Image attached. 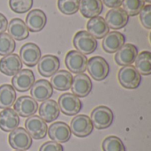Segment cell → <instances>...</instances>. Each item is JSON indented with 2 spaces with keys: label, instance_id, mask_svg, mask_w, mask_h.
<instances>
[{
  "label": "cell",
  "instance_id": "6da1fadb",
  "mask_svg": "<svg viewBox=\"0 0 151 151\" xmlns=\"http://www.w3.org/2000/svg\"><path fill=\"white\" fill-rule=\"evenodd\" d=\"M73 43L76 50L84 55H88L95 52L98 44L96 39L85 30H81L75 34Z\"/></svg>",
  "mask_w": 151,
  "mask_h": 151
},
{
  "label": "cell",
  "instance_id": "7a4b0ae2",
  "mask_svg": "<svg viewBox=\"0 0 151 151\" xmlns=\"http://www.w3.org/2000/svg\"><path fill=\"white\" fill-rule=\"evenodd\" d=\"M87 69L89 75L97 81L105 80L110 73V65L108 62L100 56L92 57L88 60Z\"/></svg>",
  "mask_w": 151,
  "mask_h": 151
},
{
  "label": "cell",
  "instance_id": "3957f363",
  "mask_svg": "<svg viewBox=\"0 0 151 151\" xmlns=\"http://www.w3.org/2000/svg\"><path fill=\"white\" fill-rule=\"evenodd\" d=\"M119 84L127 89H135L142 82V75L133 65L123 66L118 73Z\"/></svg>",
  "mask_w": 151,
  "mask_h": 151
},
{
  "label": "cell",
  "instance_id": "277c9868",
  "mask_svg": "<svg viewBox=\"0 0 151 151\" xmlns=\"http://www.w3.org/2000/svg\"><path fill=\"white\" fill-rule=\"evenodd\" d=\"M90 119L94 127L96 129H106L111 126L114 119V114L109 107L100 105L92 111Z\"/></svg>",
  "mask_w": 151,
  "mask_h": 151
},
{
  "label": "cell",
  "instance_id": "5b68a950",
  "mask_svg": "<svg viewBox=\"0 0 151 151\" xmlns=\"http://www.w3.org/2000/svg\"><path fill=\"white\" fill-rule=\"evenodd\" d=\"M58 107L60 111L67 116H73L78 114L81 108L82 103L80 97L73 93H64L58 98Z\"/></svg>",
  "mask_w": 151,
  "mask_h": 151
},
{
  "label": "cell",
  "instance_id": "8992f818",
  "mask_svg": "<svg viewBox=\"0 0 151 151\" xmlns=\"http://www.w3.org/2000/svg\"><path fill=\"white\" fill-rule=\"evenodd\" d=\"M8 142L13 150L22 151L29 150L33 143L31 136L23 127H17L12 131L9 134Z\"/></svg>",
  "mask_w": 151,
  "mask_h": 151
},
{
  "label": "cell",
  "instance_id": "52a82bcc",
  "mask_svg": "<svg viewBox=\"0 0 151 151\" xmlns=\"http://www.w3.org/2000/svg\"><path fill=\"white\" fill-rule=\"evenodd\" d=\"M70 129L72 134L80 138L90 135L94 130V126L90 118L87 115H77L71 120Z\"/></svg>",
  "mask_w": 151,
  "mask_h": 151
},
{
  "label": "cell",
  "instance_id": "ba28073f",
  "mask_svg": "<svg viewBox=\"0 0 151 151\" xmlns=\"http://www.w3.org/2000/svg\"><path fill=\"white\" fill-rule=\"evenodd\" d=\"M65 64L70 72L76 74L83 73L87 70L88 58L77 50H70L65 56Z\"/></svg>",
  "mask_w": 151,
  "mask_h": 151
},
{
  "label": "cell",
  "instance_id": "9c48e42d",
  "mask_svg": "<svg viewBox=\"0 0 151 151\" xmlns=\"http://www.w3.org/2000/svg\"><path fill=\"white\" fill-rule=\"evenodd\" d=\"M25 128L31 138L35 140H42L46 137L48 127L46 122L39 116L33 115L28 117L25 121Z\"/></svg>",
  "mask_w": 151,
  "mask_h": 151
},
{
  "label": "cell",
  "instance_id": "30bf717a",
  "mask_svg": "<svg viewBox=\"0 0 151 151\" xmlns=\"http://www.w3.org/2000/svg\"><path fill=\"white\" fill-rule=\"evenodd\" d=\"M41 50L38 45L33 42L24 44L19 50V58L25 65L33 67L37 65L41 58Z\"/></svg>",
  "mask_w": 151,
  "mask_h": 151
},
{
  "label": "cell",
  "instance_id": "8fae6325",
  "mask_svg": "<svg viewBox=\"0 0 151 151\" xmlns=\"http://www.w3.org/2000/svg\"><path fill=\"white\" fill-rule=\"evenodd\" d=\"M13 110L19 116L28 118L36 113L38 110V104L31 96H22L15 100L13 104Z\"/></svg>",
  "mask_w": 151,
  "mask_h": 151
},
{
  "label": "cell",
  "instance_id": "7c38bea8",
  "mask_svg": "<svg viewBox=\"0 0 151 151\" xmlns=\"http://www.w3.org/2000/svg\"><path fill=\"white\" fill-rule=\"evenodd\" d=\"M35 83V74L29 69H21L13 75L12 79V86L18 92H27L30 90Z\"/></svg>",
  "mask_w": 151,
  "mask_h": 151
},
{
  "label": "cell",
  "instance_id": "4fadbf2b",
  "mask_svg": "<svg viewBox=\"0 0 151 151\" xmlns=\"http://www.w3.org/2000/svg\"><path fill=\"white\" fill-rule=\"evenodd\" d=\"M104 20L109 28L118 30L127 26L129 20V16L120 7L112 8L106 13Z\"/></svg>",
  "mask_w": 151,
  "mask_h": 151
},
{
  "label": "cell",
  "instance_id": "5bb4252c",
  "mask_svg": "<svg viewBox=\"0 0 151 151\" xmlns=\"http://www.w3.org/2000/svg\"><path fill=\"white\" fill-rule=\"evenodd\" d=\"M93 88L92 81L90 78L85 73L77 74L73 78V82L71 89L73 95L78 97H86L88 96Z\"/></svg>",
  "mask_w": 151,
  "mask_h": 151
},
{
  "label": "cell",
  "instance_id": "9a60e30c",
  "mask_svg": "<svg viewBox=\"0 0 151 151\" xmlns=\"http://www.w3.org/2000/svg\"><path fill=\"white\" fill-rule=\"evenodd\" d=\"M50 138L58 143H65L71 139L72 132L70 127L65 122H55L48 128Z\"/></svg>",
  "mask_w": 151,
  "mask_h": 151
},
{
  "label": "cell",
  "instance_id": "2e32d148",
  "mask_svg": "<svg viewBox=\"0 0 151 151\" xmlns=\"http://www.w3.org/2000/svg\"><path fill=\"white\" fill-rule=\"evenodd\" d=\"M38 65V72L43 77H51L57 73L60 67V61L57 56L54 55H44L41 57Z\"/></svg>",
  "mask_w": 151,
  "mask_h": 151
},
{
  "label": "cell",
  "instance_id": "e0dca14e",
  "mask_svg": "<svg viewBox=\"0 0 151 151\" xmlns=\"http://www.w3.org/2000/svg\"><path fill=\"white\" fill-rule=\"evenodd\" d=\"M22 62L19 55L12 53L0 59V72L7 76H13L22 69Z\"/></svg>",
  "mask_w": 151,
  "mask_h": 151
},
{
  "label": "cell",
  "instance_id": "ac0fdd59",
  "mask_svg": "<svg viewBox=\"0 0 151 151\" xmlns=\"http://www.w3.org/2000/svg\"><path fill=\"white\" fill-rule=\"evenodd\" d=\"M30 94L36 102H44L52 96L53 88L47 80H38L31 87Z\"/></svg>",
  "mask_w": 151,
  "mask_h": 151
},
{
  "label": "cell",
  "instance_id": "d6986e66",
  "mask_svg": "<svg viewBox=\"0 0 151 151\" xmlns=\"http://www.w3.org/2000/svg\"><path fill=\"white\" fill-rule=\"evenodd\" d=\"M138 55V49L132 43L124 44L117 52L114 57L116 63L121 66L131 65Z\"/></svg>",
  "mask_w": 151,
  "mask_h": 151
},
{
  "label": "cell",
  "instance_id": "ffe728a7",
  "mask_svg": "<svg viewBox=\"0 0 151 151\" xmlns=\"http://www.w3.org/2000/svg\"><path fill=\"white\" fill-rule=\"evenodd\" d=\"M25 23L29 31L34 33L40 32L44 28L47 23V16L43 11L34 9L27 13Z\"/></svg>",
  "mask_w": 151,
  "mask_h": 151
},
{
  "label": "cell",
  "instance_id": "44dd1931",
  "mask_svg": "<svg viewBox=\"0 0 151 151\" xmlns=\"http://www.w3.org/2000/svg\"><path fill=\"white\" fill-rule=\"evenodd\" d=\"M126 37L125 35L118 31L109 32L103 40V49L107 53H115L117 52L124 44Z\"/></svg>",
  "mask_w": 151,
  "mask_h": 151
},
{
  "label": "cell",
  "instance_id": "7402d4cb",
  "mask_svg": "<svg viewBox=\"0 0 151 151\" xmlns=\"http://www.w3.org/2000/svg\"><path fill=\"white\" fill-rule=\"evenodd\" d=\"M19 125V116L11 108L4 109L0 112V129L4 132H12Z\"/></svg>",
  "mask_w": 151,
  "mask_h": 151
},
{
  "label": "cell",
  "instance_id": "603a6c76",
  "mask_svg": "<svg viewBox=\"0 0 151 151\" xmlns=\"http://www.w3.org/2000/svg\"><path fill=\"white\" fill-rule=\"evenodd\" d=\"M87 31L96 39H102L109 33L110 28L103 17L96 16L88 21Z\"/></svg>",
  "mask_w": 151,
  "mask_h": 151
},
{
  "label": "cell",
  "instance_id": "cb8c5ba5",
  "mask_svg": "<svg viewBox=\"0 0 151 151\" xmlns=\"http://www.w3.org/2000/svg\"><path fill=\"white\" fill-rule=\"evenodd\" d=\"M60 114L58 104L52 99H48L39 107V117L42 119L46 123H50L56 120Z\"/></svg>",
  "mask_w": 151,
  "mask_h": 151
},
{
  "label": "cell",
  "instance_id": "d4e9b609",
  "mask_svg": "<svg viewBox=\"0 0 151 151\" xmlns=\"http://www.w3.org/2000/svg\"><path fill=\"white\" fill-rule=\"evenodd\" d=\"M8 34L17 41H22L29 36V30L26 23L19 18H14L10 20L7 26Z\"/></svg>",
  "mask_w": 151,
  "mask_h": 151
},
{
  "label": "cell",
  "instance_id": "484cf974",
  "mask_svg": "<svg viewBox=\"0 0 151 151\" xmlns=\"http://www.w3.org/2000/svg\"><path fill=\"white\" fill-rule=\"evenodd\" d=\"M73 75L70 72L60 70L55 73L50 78V84L52 88L58 91H66L71 88L73 82Z\"/></svg>",
  "mask_w": 151,
  "mask_h": 151
},
{
  "label": "cell",
  "instance_id": "4316f807",
  "mask_svg": "<svg viewBox=\"0 0 151 151\" xmlns=\"http://www.w3.org/2000/svg\"><path fill=\"white\" fill-rule=\"evenodd\" d=\"M79 10L83 17L91 19L102 13L104 4L102 0H81Z\"/></svg>",
  "mask_w": 151,
  "mask_h": 151
},
{
  "label": "cell",
  "instance_id": "83f0119b",
  "mask_svg": "<svg viewBox=\"0 0 151 151\" xmlns=\"http://www.w3.org/2000/svg\"><path fill=\"white\" fill-rule=\"evenodd\" d=\"M135 69L141 75L149 76L151 74V52L149 50L142 51L137 55L135 60Z\"/></svg>",
  "mask_w": 151,
  "mask_h": 151
},
{
  "label": "cell",
  "instance_id": "f1b7e54d",
  "mask_svg": "<svg viewBox=\"0 0 151 151\" xmlns=\"http://www.w3.org/2000/svg\"><path fill=\"white\" fill-rule=\"evenodd\" d=\"M16 100V90L10 84L0 86V109H8Z\"/></svg>",
  "mask_w": 151,
  "mask_h": 151
},
{
  "label": "cell",
  "instance_id": "f546056e",
  "mask_svg": "<svg viewBox=\"0 0 151 151\" xmlns=\"http://www.w3.org/2000/svg\"><path fill=\"white\" fill-rule=\"evenodd\" d=\"M16 48L14 39L7 33L0 34V56L12 54Z\"/></svg>",
  "mask_w": 151,
  "mask_h": 151
},
{
  "label": "cell",
  "instance_id": "4dcf8cb0",
  "mask_svg": "<svg viewBox=\"0 0 151 151\" xmlns=\"http://www.w3.org/2000/svg\"><path fill=\"white\" fill-rule=\"evenodd\" d=\"M103 151H126V147L120 138L111 135L106 137L102 144Z\"/></svg>",
  "mask_w": 151,
  "mask_h": 151
},
{
  "label": "cell",
  "instance_id": "1f68e13d",
  "mask_svg": "<svg viewBox=\"0 0 151 151\" xmlns=\"http://www.w3.org/2000/svg\"><path fill=\"white\" fill-rule=\"evenodd\" d=\"M81 0H58V8L65 15H73L79 11Z\"/></svg>",
  "mask_w": 151,
  "mask_h": 151
},
{
  "label": "cell",
  "instance_id": "d6a6232c",
  "mask_svg": "<svg viewBox=\"0 0 151 151\" xmlns=\"http://www.w3.org/2000/svg\"><path fill=\"white\" fill-rule=\"evenodd\" d=\"M123 10L128 16H136L145 5L144 0H123Z\"/></svg>",
  "mask_w": 151,
  "mask_h": 151
},
{
  "label": "cell",
  "instance_id": "836d02e7",
  "mask_svg": "<svg viewBox=\"0 0 151 151\" xmlns=\"http://www.w3.org/2000/svg\"><path fill=\"white\" fill-rule=\"evenodd\" d=\"M34 0H9L11 10L16 13H25L31 10Z\"/></svg>",
  "mask_w": 151,
  "mask_h": 151
},
{
  "label": "cell",
  "instance_id": "e575fe53",
  "mask_svg": "<svg viewBox=\"0 0 151 151\" xmlns=\"http://www.w3.org/2000/svg\"><path fill=\"white\" fill-rule=\"evenodd\" d=\"M140 20L142 25L147 28L150 29L151 28V5L147 4L144 5V7L142 9L140 12Z\"/></svg>",
  "mask_w": 151,
  "mask_h": 151
},
{
  "label": "cell",
  "instance_id": "d590c367",
  "mask_svg": "<svg viewBox=\"0 0 151 151\" xmlns=\"http://www.w3.org/2000/svg\"><path fill=\"white\" fill-rule=\"evenodd\" d=\"M39 151H64V148L60 143L50 141L43 143L40 147Z\"/></svg>",
  "mask_w": 151,
  "mask_h": 151
},
{
  "label": "cell",
  "instance_id": "8d00e7d4",
  "mask_svg": "<svg viewBox=\"0 0 151 151\" xmlns=\"http://www.w3.org/2000/svg\"><path fill=\"white\" fill-rule=\"evenodd\" d=\"M107 7L110 8H119V6H121L123 0H103L102 1Z\"/></svg>",
  "mask_w": 151,
  "mask_h": 151
},
{
  "label": "cell",
  "instance_id": "74e56055",
  "mask_svg": "<svg viewBox=\"0 0 151 151\" xmlns=\"http://www.w3.org/2000/svg\"><path fill=\"white\" fill-rule=\"evenodd\" d=\"M7 26H8V20L6 17L0 12V34L4 33V31H6Z\"/></svg>",
  "mask_w": 151,
  "mask_h": 151
},
{
  "label": "cell",
  "instance_id": "f35d334b",
  "mask_svg": "<svg viewBox=\"0 0 151 151\" xmlns=\"http://www.w3.org/2000/svg\"><path fill=\"white\" fill-rule=\"evenodd\" d=\"M144 2H147V3H151V0H144Z\"/></svg>",
  "mask_w": 151,
  "mask_h": 151
},
{
  "label": "cell",
  "instance_id": "ab89813d",
  "mask_svg": "<svg viewBox=\"0 0 151 151\" xmlns=\"http://www.w3.org/2000/svg\"><path fill=\"white\" fill-rule=\"evenodd\" d=\"M16 151H22V150H16Z\"/></svg>",
  "mask_w": 151,
  "mask_h": 151
}]
</instances>
